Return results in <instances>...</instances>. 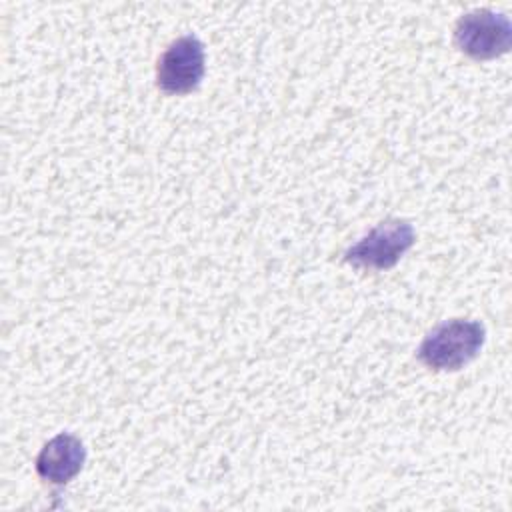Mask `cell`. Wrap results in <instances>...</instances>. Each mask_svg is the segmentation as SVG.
Wrapping results in <instances>:
<instances>
[{
	"label": "cell",
	"instance_id": "obj_1",
	"mask_svg": "<svg viewBox=\"0 0 512 512\" xmlns=\"http://www.w3.org/2000/svg\"><path fill=\"white\" fill-rule=\"evenodd\" d=\"M484 338L486 330L478 320H446L422 340L418 358L434 370H458L476 358Z\"/></svg>",
	"mask_w": 512,
	"mask_h": 512
},
{
	"label": "cell",
	"instance_id": "obj_2",
	"mask_svg": "<svg viewBox=\"0 0 512 512\" xmlns=\"http://www.w3.org/2000/svg\"><path fill=\"white\" fill-rule=\"evenodd\" d=\"M456 46L476 60H490L508 52L512 44V24L506 14L486 8L460 16L454 28Z\"/></svg>",
	"mask_w": 512,
	"mask_h": 512
},
{
	"label": "cell",
	"instance_id": "obj_3",
	"mask_svg": "<svg viewBox=\"0 0 512 512\" xmlns=\"http://www.w3.org/2000/svg\"><path fill=\"white\" fill-rule=\"evenodd\" d=\"M416 232L406 220H386L344 252V260L364 268H392L414 244Z\"/></svg>",
	"mask_w": 512,
	"mask_h": 512
},
{
	"label": "cell",
	"instance_id": "obj_4",
	"mask_svg": "<svg viewBox=\"0 0 512 512\" xmlns=\"http://www.w3.org/2000/svg\"><path fill=\"white\" fill-rule=\"evenodd\" d=\"M204 62V46L194 34L176 38L158 60V88L168 94H186L194 90L204 76Z\"/></svg>",
	"mask_w": 512,
	"mask_h": 512
},
{
	"label": "cell",
	"instance_id": "obj_5",
	"mask_svg": "<svg viewBox=\"0 0 512 512\" xmlns=\"http://www.w3.org/2000/svg\"><path fill=\"white\" fill-rule=\"evenodd\" d=\"M86 448L74 434L62 432L48 440L36 456V472L50 484H68L84 466Z\"/></svg>",
	"mask_w": 512,
	"mask_h": 512
}]
</instances>
